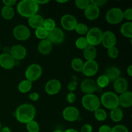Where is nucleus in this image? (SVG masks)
Segmentation results:
<instances>
[{
	"label": "nucleus",
	"mask_w": 132,
	"mask_h": 132,
	"mask_svg": "<svg viewBox=\"0 0 132 132\" xmlns=\"http://www.w3.org/2000/svg\"><path fill=\"white\" fill-rule=\"evenodd\" d=\"M36 113V108L32 104L24 103L16 108L14 114L18 122L22 124H27L30 121L34 120Z\"/></svg>",
	"instance_id": "obj_1"
},
{
	"label": "nucleus",
	"mask_w": 132,
	"mask_h": 132,
	"mask_svg": "<svg viewBox=\"0 0 132 132\" xmlns=\"http://www.w3.org/2000/svg\"><path fill=\"white\" fill-rule=\"evenodd\" d=\"M39 5L35 0H22L17 5V11L22 17L29 18L37 14Z\"/></svg>",
	"instance_id": "obj_2"
},
{
	"label": "nucleus",
	"mask_w": 132,
	"mask_h": 132,
	"mask_svg": "<svg viewBox=\"0 0 132 132\" xmlns=\"http://www.w3.org/2000/svg\"><path fill=\"white\" fill-rule=\"evenodd\" d=\"M100 99L101 104L108 110H112L119 106V96L113 92H105L101 95Z\"/></svg>",
	"instance_id": "obj_3"
},
{
	"label": "nucleus",
	"mask_w": 132,
	"mask_h": 132,
	"mask_svg": "<svg viewBox=\"0 0 132 132\" xmlns=\"http://www.w3.org/2000/svg\"><path fill=\"white\" fill-rule=\"evenodd\" d=\"M81 104L85 110L89 112H94L97 109L100 108V99L94 94H86L82 97Z\"/></svg>",
	"instance_id": "obj_4"
},
{
	"label": "nucleus",
	"mask_w": 132,
	"mask_h": 132,
	"mask_svg": "<svg viewBox=\"0 0 132 132\" xmlns=\"http://www.w3.org/2000/svg\"><path fill=\"white\" fill-rule=\"evenodd\" d=\"M103 31L98 27H92L88 30L86 34V39L88 45L96 46L101 43Z\"/></svg>",
	"instance_id": "obj_5"
},
{
	"label": "nucleus",
	"mask_w": 132,
	"mask_h": 132,
	"mask_svg": "<svg viewBox=\"0 0 132 132\" xmlns=\"http://www.w3.org/2000/svg\"><path fill=\"white\" fill-rule=\"evenodd\" d=\"M106 21L109 24H117L124 19L123 11L118 7H113L108 10L106 14Z\"/></svg>",
	"instance_id": "obj_6"
},
{
	"label": "nucleus",
	"mask_w": 132,
	"mask_h": 132,
	"mask_svg": "<svg viewBox=\"0 0 132 132\" xmlns=\"http://www.w3.org/2000/svg\"><path fill=\"white\" fill-rule=\"evenodd\" d=\"M43 73V68L39 64L34 63L28 66L24 72L26 79L34 82L41 77Z\"/></svg>",
	"instance_id": "obj_7"
},
{
	"label": "nucleus",
	"mask_w": 132,
	"mask_h": 132,
	"mask_svg": "<svg viewBox=\"0 0 132 132\" xmlns=\"http://www.w3.org/2000/svg\"><path fill=\"white\" fill-rule=\"evenodd\" d=\"M12 34L18 41H26L30 37V30L28 27L24 24H18L13 29Z\"/></svg>",
	"instance_id": "obj_8"
},
{
	"label": "nucleus",
	"mask_w": 132,
	"mask_h": 132,
	"mask_svg": "<svg viewBox=\"0 0 132 132\" xmlns=\"http://www.w3.org/2000/svg\"><path fill=\"white\" fill-rule=\"evenodd\" d=\"M77 23L78 22L76 17L72 14H64L61 19V24L62 27L67 31L74 30Z\"/></svg>",
	"instance_id": "obj_9"
},
{
	"label": "nucleus",
	"mask_w": 132,
	"mask_h": 132,
	"mask_svg": "<svg viewBox=\"0 0 132 132\" xmlns=\"http://www.w3.org/2000/svg\"><path fill=\"white\" fill-rule=\"evenodd\" d=\"M99 70V64L95 60L86 61L84 63L81 72L86 77H93Z\"/></svg>",
	"instance_id": "obj_10"
},
{
	"label": "nucleus",
	"mask_w": 132,
	"mask_h": 132,
	"mask_svg": "<svg viewBox=\"0 0 132 132\" xmlns=\"http://www.w3.org/2000/svg\"><path fill=\"white\" fill-rule=\"evenodd\" d=\"M46 39L52 45L53 44H55V45L61 44L64 40V33L61 28L55 27L52 30L48 32V35Z\"/></svg>",
	"instance_id": "obj_11"
},
{
	"label": "nucleus",
	"mask_w": 132,
	"mask_h": 132,
	"mask_svg": "<svg viewBox=\"0 0 132 132\" xmlns=\"http://www.w3.org/2000/svg\"><path fill=\"white\" fill-rule=\"evenodd\" d=\"M79 111L76 107L70 106L63 110L62 116L63 119L68 122H74L79 118Z\"/></svg>",
	"instance_id": "obj_12"
},
{
	"label": "nucleus",
	"mask_w": 132,
	"mask_h": 132,
	"mask_svg": "<svg viewBox=\"0 0 132 132\" xmlns=\"http://www.w3.org/2000/svg\"><path fill=\"white\" fill-rule=\"evenodd\" d=\"M9 54L15 61H21L26 57L27 54V49L21 45H15L9 50Z\"/></svg>",
	"instance_id": "obj_13"
},
{
	"label": "nucleus",
	"mask_w": 132,
	"mask_h": 132,
	"mask_svg": "<svg viewBox=\"0 0 132 132\" xmlns=\"http://www.w3.org/2000/svg\"><path fill=\"white\" fill-rule=\"evenodd\" d=\"M101 43L105 48L116 46L117 43V37L113 32L110 30H106L103 33Z\"/></svg>",
	"instance_id": "obj_14"
},
{
	"label": "nucleus",
	"mask_w": 132,
	"mask_h": 132,
	"mask_svg": "<svg viewBox=\"0 0 132 132\" xmlns=\"http://www.w3.org/2000/svg\"><path fill=\"white\" fill-rule=\"evenodd\" d=\"M81 90L85 95L86 94H94L97 90V86L96 82L92 79L86 78L84 79L81 82Z\"/></svg>",
	"instance_id": "obj_15"
},
{
	"label": "nucleus",
	"mask_w": 132,
	"mask_h": 132,
	"mask_svg": "<svg viewBox=\"0 0 132 132\" xmlns=\"http://www.w3.org/2000/svg\"><path fill=\"white\" fill-rule=\"evenodd\" d=\"M61 89V83L57 79L50 80L46 82L45 86V92L50 95H54L57 94Z\"/></svg>",
	"instance_id": "obj_16"
},
{
	"label": "nucleus",
	"mask_w": 132,
	"mask_h": 132,
	"mask_svg": "<svg viewBox=\"0 0 132 132\" xmlns=\"http://www.w3.org/2000/svg\"><path fill=\"white\" fill-rule=\"evenodd\" d=\"M15 60L9 53L0 54V67L5 70H11L15 67Z\"/></svg>",
	"instance_id": "obj_17"
},
{
	"label": "nucleus",
	"mask_w": 132,
	"mask_h": 132,
	"mask_svg": "<svg viewBox=\"0 0 132 132\" xmlns=\"http://www.w3.org/2000/svg\"><path fill=\"white\" fill-rule=\"evenodd\" d=\"M113 87L116 94L117 93L119 94H121L127 91L128 89V82L126 78L120 77L113 82Z\"/></svg>",
	"instance_id": "obj_18"
},
{
	"label": "nucleus",
	"mask_w": 132,
	"mask_h": 132,
	"mask_svg": "<svg viewBox=\"0 0 132 132\" xmlns=\"http://www.w3.org/2000/svg\"><path fill=\"white\" fill-rule=\"evenodd\" d=\"M85 18L90 21H94L97 19L100 14V9L95 5L90 3V5L84 10Z\"/></svg>",
	"instance_id": "obj_19"
},
{
	"label": "nucleus",
	"mask_w": 132,
	"mask_h": 132,
	"mask_svg": "<svg viewBox=\"0 0 132 132\" xmlns=\"http://www.w3.org/2000/svg\"><path fill=\"white\" fill-rule=\"evenodd\" d=\"M119 106L124 108H130L132 106V93L127 90L125 92L120 94L119 96Z\"/></svg>",
	"instance_id": "obj_20"
},
{
	"label": "nucleus",
	"mask_w": 132,
	"mask_h": 132,
	"mask_svg": "<svg viewBox=\"0 0 132 132\" xmlns=\"http://www.w3.org/2000/svg\"><path fill=\"white\" fill-rule=\"evenodd\" d=\"M52 50V44L47 39L41 40L37 45V50L39 53L44 55H48Z\"/></svg>",
	"instance_id": "obj_21"
},
{
	"label": "nucleus",
	"mask_w": 132,
	"mask_h": 132,
	"mask_svg": "<svg viewBox=\"0 0 132 132\" xmlns=\"http://www.w3.org/2000/svg\"><path fill=\"white\" fill-rule=\"evenodd\" d=\"M121 72L119 68L117 67H110L106 70L105 75L109 79L110 82H114L116 79L121 77Z\"/></svg>",
	"instance_id": "obj_22"
},
{
	"label": "nucleus",
	"mask_w": 132,
	"mask_h": 132,
	"mask_svg": "<svg viewBox=\"0 0 132 132\" xmlns=\"http://www.w3.org/2000/svg\"><path fill=\"white\" fill-rule=\"evenodd\" d=\"M44 18L39 14H35L28 18V23L30 27L34 29L43 27L44 23Z\"/></svg>",
	"instance_id": "obj_23"
},
{
	"label": "nucleus",
	"mask_w": 132,
	"mask_h": 132,
	"mask_svg": "<svg viewBox=\"0 0 132 132\" xmlns=\"http://www.w3.org/2000/svg\"><path fill=\"white\" fill-rule=\"evenodd\" d=\"M97 55V50L95 46L88 45L83 50V56L86 61L95 60Z\"/></svg>",
	"instance_id": "obj_24"
},
{
	"label": "nucleus",
	"mask_w": 132,
	"mask_h": 132,
	"mask_svg": "<svg viewBox=\"0 0 132 132\" xmlns=\"http://www.w3.org/2000/svg\"><path fill=\"white\" fill-rule=\"evenodd\" d=\"M110 117L111 120L114 122H119L122 120L124 117L123 111L119 107L112 109L110 110Z\"/></svg>",
	"instance_id": "obj_25"
},
{
	"label": "nucleus",
	"mask_w": 132,
	"mask_h": 132,
	"mask_svg": "<svg viewBox=\"0 0 132 132\" xmlns=\"http://www.w3.org/2000/svg\"><path fill=\"white\" fill-rule=\"evenodd\" d=\"M121 34L126 38L131 39L132 38V23L131 21H127L123 23L120 28Z\"/></svg>",
	"instance_id": "obj_26"
},
{
	"label": "nucleus",
	"mask_w": 132,
	"mask_h": 132,
	"mask_svg": "<svg viewBox=\"0 0 132 132\" xmlns=\"http://www.w3.org/2000/svg\"><path fill=\"white\" fill-rule=\"evenodd\" d=\"M1 15L3 19L6 20H10L15 15V11L13 7L3 6L1 10Z\"/></svg>",
	"instance_id": "obj_27"
},
{
	"label": "nucleus",
	"mask_w": 132,
	"mask_h": 132,
	"mask_svg": "<svg viewBox=\"0 0 132 132\" xmlns=\"http://www.w3.org/2000/svg\"><path fill=\"white\" fill-rule=\"evenodd\" d=\"M33 86V82L27 79L23 80L19 83L18 86V90L22 94H26L30 91Z\"/></svg>",
	"instance_id": "obj_28"
},
{
	"label": "nucleus",
	"mask_w": 132,
	"mask_h": 132,
	"mask_svg": "<svg viewBox=\"0 0 132 132\" xmlns=\"http://www.w3.org/2000/svg\"><path fill=\"white\" fill-rule=\"evenodd\" d=\"M94 117H95V119L97 120L98 121L100 122H103L104 121L107 119L108 117V114L106 110L103 108H98L94 112Z\"/></svg>",
	"instance_id": "obj_29"
},
{
	"label": "nucleus",
	"mask_w": 132,
	"mask_h": 132,
	"mask_svg": "<svg viewBox=\"0 0 132 132\" xmlns=\"http://www.w3.org/2000/svg\"><path fill=\"white\" fill-rule=\"evenodd\" d=\"M84 62L82 61L81 58L76 57L72 59L71 62V66L72 69L77 72H81L82 71V67H83Z\"/></svg>",
	"instance_id": "obj_30"
},
{
	"label": "nucleus",
	"mask_w": 132,
	"mask_h": 132,
	"mask_svg": "<svg viewBox=\"0 0 132 132\" xmlns=\"http://www.w3.org/2000/svg\"><path fill=\"white\" fill-rule=\"evenodd\" d=\"M95 82H96L97 87L101 88H106V86H108L109 83L110 82L108 77L104 74L99 76L97 79V81Z\"/></svg>",
	"instance_id": "obj_31"
},
{
	"label": "nucleus",
	"mask_w": 132,
	"mask_h": 132,
	"mask_svg": "<svg viewBox=\"0 0 132 132\" xmlns=\"http://www.w3.org/2000/svg\"><path fill=\"white\" fill-rule=\"evenodd\" d=\"M35 35L36 37L40 40L45 39L47 38L48 35V31L46 30L43 27H39V28L36 29L35 31Z\"/></svg>",
	"instance_id": "obj_32"
},
{
	"label": "nucleus",
	"mask_w": 132,
	"mask_h": 132,
	"mask_svg": "<svg viewBox=\"0 0 132 132\" xmlns=\"http://www.w3.org/2000/svg\"><path fill=\"white\" fill-rule=\"evenodd\" d=\"M26 128L28 132H39L40 130L39 125L35 120H32L26 124Z\"/></svg>",
	"instance_id": "obj_33"
},
{
	"label": "nucleus",
	"mask_w": 132,
	"mask_h": 132,
	"mask_svg": "<svg viewBox=\"0 0 132 132\" xmlns=\"http://www.w3.org/2000/svg\"><path fill=\"white\" fill-rule=\"evenodd\" d=\"M88 30L89 28L87 24L83 23H78L74 30H76V32L78 34L81 35V36H84V35H86L87 34Z\"/></svg>",
	"instance_id": "obj_34"
},
{
	"label": "nucleus",
	"mask_w": 132,
	"mask_h": 132,
	"mask_svg": "<svg viewBox=\"0 0 132 132\" xmlns=\"http://www.w3.org/2000/svg\"><path fill=\"white\" fill-rule=\"evenodd\" d=\"M75 44H76V46L77 48L82 50L88 46V44L87 41H86V37H83V36H81V37H78L76 39Z\"/></svg>",
	"instance_id": "obj_35"
},
{
	"label": "nucleus",
	"mask_w": 132,
	"mask_h": 132,
	"mask_svg": "<svg viewBox=\"0 0 132 132\" xmlns=\"http://www.w3.org/2000/svg\"><path fill=\"white\" fill-rule=\"evenodd\" d=\"M43 27L46 30L50 32V31L52 30L53 29H54V28L56 27V23H55V21L53 19H51V18H47V19L44 20Z\"/></svg>",
	"instance_id": "obj_36"
},
{
	"label": "nucleus",
	"mask_w": 132,
	"mask_h": 132,
	"mask_svg": "<svg viewBox=\"0 0 132 132\" xmlns=\"http://www.w3.org/2000/svg\"><path fill=\"white\" fill-rule=\"evenodd\" d=\"M90 1L89 0H76L75 5L77 9L85 10L88 6L90 5Z\"/></svg>",
	"instance_id": "obj_37"
},
{
	"label": "nucleus",
	"mask_w": 132,
	"mask_h": 132,
	"mask_svg": "<svg viewBox=\"0 0 132 132\" xmlns=\"http://www.w3.org/2000/svg\"><path fill=\"white\" fill-rule=\"evenodd\" d=\"M119 52L118 48L116 46L110 48L108 49V51H107L108 55L111 59H116V58H117V57L119 56Z\"/></svg>",
	"instance_id": "obj_38"
},
{
	"label": "nucleus",
	"mask_w": 132,
	"mask_h": 132,
	"mask_svg": "<svg viewBox=\"0 0 132 132\" xmlns=\"http://www.w3.org/2000/svg\"><path fill=\"white\" fill-rule=\"evenodd\" d=\"M112 132H129V130L125 125H117L112 128Z\"/></svg>",
	"instance_id": "obj_39"
},
{
	"label": "nucleus",
	"mask_w": 132,
	"mask_h": 132,
	"mask_svg": "<svg viewBox=\"0 0 132 132\" xmlns=\"http://www.w3.org/2000/svg\"><path fill=\"white\" fill-rule=\"evenodd\" d=\"M124 19H126V20L131 21L132 20V9L128 8L126 9L125 12H123Z\"/></svg>",
	"instance_id": "obj_40"
},
{
	"label": "nucleus",
	"mask_w": 132,
	"mask_h": 132,
	"mask_svg": "<svg viewBox=\"0 0 132 132\" xmlns=\"http://www.w3.org/2000/svg\"><path fill=\"white\" fill-rule=\"evenodd\" d=\"M90 1V3L95 5V6H96L98 8L104 6L107 3L106 0H91Z\"/></svg>",
	"instance_id": "obj_41"
},
{
	"label": "nucleus",
	"mask_w": 132,
	"mask_h": 132,
	"mask_svg": "<svg viewBox=\"0 0 132 132\" xmlns=\"http://www.w3.org/2000/svg\"><path fill=\"white\" fill-rule=\"evenodd\" d=\"M77 86V82L76 81H72L70 82H69L67 86V88L69 90L70 92H73L76 90Z\"/></svg>",
	"instance_id": "obj_42"
},
{
	"label": "nucleus",
	"mask_w": 132,
	"mask_h": 132,
	"mask_svg": "<svg viewBox=\"0 0 132 132\" xmlns=\"http://www.w3.org/2000/svg\"><path fill=\"white\" fill-rule=\"evenodd\" d=\"M76 100V95L73 92H69L67 95V101L68 103L73 104Z\"/></svg>",
	"instance_id": "obj_43"
},
{
	"label": "nucleus",
	"mask_w": 132,
	"mask_h": 132,
	"mask_svg": "<svg viewBox=\"0 0 132 132\" xmlns=\"http://www.w3.org/2000/svg\"><path fill=\"white\" fill-rule=\"evenodd\" d=\"M93 127L90 124H85L81 128L79 132H92Z\"/></svg>",
	"instance_id": "obj_44"
},
{
	"label": "nucleus",
	"mask_w": 132,
	"mask_h": 132,
	"mask_svg": "<svg viewBox=\"0 0 132 132\" xmlns=\"http://www.w3.org/2000/svg\"><path fill=\"white\" fill-rule=\"evenodd\" d=\"M98 132H112V127L107 125H102L99 127Z\"/></svg>",
	"instance_id": "obj_45"
},
{
	"label": "nucleus",
	"mask_w": 132,
	"mask_h": 132,
	"mask_svg": "<svg viewBox=\"0 0 132 132\" xmlns=\"http://www.w3.org/2000/svg\"><path fill=\"white\" fill-rule=\"evenodd\" d=\"M28 97H29V99L32 101L36 102L38 101L39 99V94L37 92H32L29 94Z\"/></svg>",
	"instance_id": "obj_46"
},
{
	"label": "nucleus",
	"mask_w": 132,
	"mask_h": 132,
	"mask_svg": "<svg viewBox=\"0 0 132 132\" xmlns=\"http://www.w3.org/2000/svg\"><path fill=\"white\" fill-rule=\"evenodd\" d=\"M2 2L4 4V6H11V7L17 3L16 0H3Z\"/></svg>",
	"instance_id": "obj_47"
},
{
	"label": "nucleus",
	"mask_w": 132,
	"mask_h": 132,
	"mask_svg": "<svg viewBox=\"0 0 132 132\" xmlns=\"http://www.w3.org/2000/svg\"><path fill=\"white\" fill-rule=\"evenodd\" d=\"M126 72H127V74L130 77H132V65L130 64V65L128 66V67L127 68V70H126Z\"/></svg>",
	"instance_id": "obj_48"
},
{
	"label": "nucleus",
	"mask_w": 132,
	"mask_h": 132,
	"mask_svg": "<svg viewBox=\"0 0 132 132\" xmlns=\"http://www.w3.org/2000/svg\"><path fill=\"white\" fill-rule=\"evenodd\" d=\"M0 132H12V131H11V130L10 129V128H9L8 126H5V127L1 128V130H0Z\"/></svg>",
	"instance_id": "obj_49"
},
{
	"label": "nucleus",
	"mask_w": 132,
	"mask_h": 132,
	"mask_svg": "<svg viewBox=\"0 0 132 132\" xmlns=\"http://www.w3.org/2000/svg\"><path fill=\"white\" fill-rule=\"evenodd\" d=\"M36 2L39 5H45V4L48 3L49 2V1H48V0H43V1H36Z\"/></svg>",
	"instance_id": "obj_50"
},
{
	"label": "nucleus",
	"mask_w": 132,
	"mask_h": 132,
	"mask_svg": "<svg viewBox=\"0 0 132 132\" xmlns=\"http://www.w3.org/2000/svg\"><path fill=\"white\" fill-rule=\"evenodd\" d=\"M64 132H79V131H78L77 130H76V129L69 128V129H67V130H66Z\"/></svg>",
	"instance_id": "obj_51"
},
{
	"label": "nucleus",
	"mask_w": 132,
	"mask_h": 132,
	"mask_svg": "<svg viewBox=\"0 0 132 132\" xmlns=\"http://www.w3.org/2000/svg\"><path fill=\"white\" fill-rule=\"evenodd\" d=\"M68 1L67 0H64V1H57V2L59 3H67Z\"/></svg>",
	"instance_id": "obj_52"
},
{
	"label": "nucleus",
	"mask_w": 132,
	"mask_h": 132,
	"mask_svg": "<svg viewBox=\"0 0 132 132\" xmlns=\"http://www.w3.org/2000/svg\"><path fill=\"white\" fill-rule=\"evenodd\" d=\"M53 132H64V131H63L62 130H55Z\"/></svg>",
	"instance_id": "obj_53"
},
{
	"label": "nucleus",
	"mask_w": 132,
	"mask_h": 132,
	"mask_svg": "<svg viewBox=\"0 0 132 132\" xmlns=\"http://www.w3.org/2000/svg\"><path fill=\"white\" fill-rule=\"evenodd\" d=\"M1 128H2V126H1V122H0V130H1Z\"/></svg>",
	"instance_id": "obj_54"
},
{
	"label": "nucleus",
	"mask_w": 132,
	"mask_h": 132,
	"mask_svg": "<svg viewBox=\"0 0 132 132\" xmlns=\"http://www.w3.org/2000/svg\"><path fill=\"white\" fill-rule=\"evenodd\" d=\"M0 48H1V44H0Z\"/></svg>",
	"instance_id": "obj_55"
}]
</instances>
